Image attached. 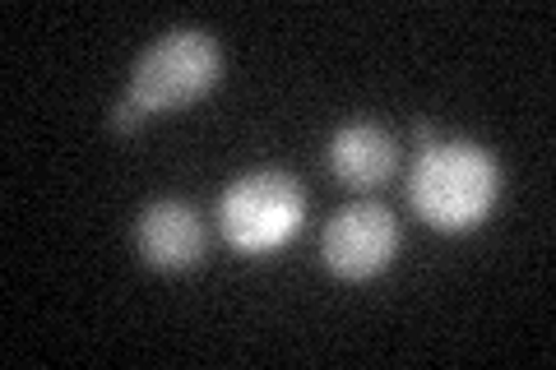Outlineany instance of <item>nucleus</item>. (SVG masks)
<instances>
[{
  "instance_id": "nucleus-4",
  "label": "nucleus",
  "mask_w": 556,
  "mask_h": 370,
  "mask_svg": "<svg viewBox=\"0 0 556 370\" xmlns=\"http://www.w3.org/2000/svg\"><path fill=\"white\" fill-rule=\"evenodd\" d=\"M399 251V218L380 200H362L339 208L320 232V259L339 278H371Z\"/></svg>"
},
{
  "instance_id": "nucleus-3",
  "label": "nucleus",
  "mask_w": 556,
  "mask_h": 370,
  "mask_svg": "<svg viewBox=\"0 0 556 370\" xmlns=\"http://www.w3.org/2000/svg\"><path fill=\"white\" fill-rule=\"evenodd\" d=\"M302 214H306L302 181L278 167H260V171L237 176L218 200L223 237L247 255H265L274 245H283L302 227Z\"/></svg>"
},
{
  "instance_id": "nucleus-1",
  "label": "nucleus",
  "mask_w": 556,
  "mask_h": 370,
  "mask_svg": "<svg viewBox=\"0 0 556 370\" xmlns=\"http://www.w3.org/2000/svg\"><path fill=\"white\" fill-rule=\"evenodd\" d=\"M223 69L218 42L204 28H167L163 38H153L130 69V84L121 102L112 107L108 126L112 130H135L139 120L159 116V112H177L186 102H195L208 93Z\"/></svg>"
},
{
  "instance_id": "nucleus-5",
  "label": "nucleus",
  "mask_w": 556,
  "mask_h": 370,
  "mask_svg": "<svg viewBox=\"0 0 556 370\" xmlns=\"http://www.w3.org/2000/svg\"><path fill=\"white\" fill-rule=\"evenodd\" d=\"M135 245L149 269H163V273L195 269L208 245L204 218L186 200H153L135 218Z\"/></svg>"
},
{
  "instance_id": "nucleus-2",
  "label": "nucleus",
  "mask_w": 556,
  "mask_h": 370,
  "mask_svg": "<svg viewBox=\"0 0 556 370\" xmlns=\"http://www.w3.org/2000/svg\"><path fill=\"white\" fill-rule=\"evenodd\" d=\"M501 195V167L496 157L464 144V139H431L417 153V163L408 171V200L417 208V218L431 222L437 232H468L478 227Z\"/></svg>"
},
{
  "instance_id": "nucleus-6",
  "label": "nucleus",
  "mask_w": 556,
  "mask_h": 370,
  "mask_svg": "<svg viewBox=\"0 0 556 370\" xmlns=\"http://www.w3.org/2000/svg\"><path fill=\"white\" fill-rule=\"evenodd\" d=\"M325 163L343 186L376 190L380 181H390V171L399 167V144H394L390 130L371 126V120H353V126L334 130Z\"/></svg>"
}]
</instances>
